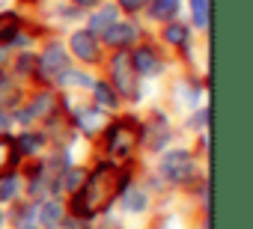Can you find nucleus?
<instances>
[{
	"instance_id": "12",
	"label": "nucleus",
	"mask_w": 253,
	"mask_h": 229,
	"mask_svg": "<svg viewBox=\"0 0 253 229\" xmlns=\"http://www.w3.org/2000/svg\"><path fill=\"white\" fill-rule=\"evenodd\" d=\"M182 9V0H149V15L155 21H173Z\"/></svg>"
},
{
	"instance_id": "7",
	"label": "nucleus",
	"mask_w": 253,
	"mask_h": 229,
	"mask_svg": "<svg viewBox=\"0 0 253 229\" xmlns=\"http://www.w3.org/2000/svg\"><path fill=\"white\" fill-rule=\"evenodd\" d=\"M101 36H104V42H107L110 48L125 51L128 45H134V42H137L140 30H137V24H131V21H113V24H110Z\"/></svg>"
},
{
	"instance_id": "13",
	"label": "nucleus",
	"mask_w": 253,
	"mask_h": 229,
	"mask_svg": "<svg viewBox=\"0 0 253 229\" xmlns=\"http://www.w3.org/2000/svg\"><path fill=\"white\" fill-rule=\"evenodd\" d=\"M18 149H15V140H6L0 137V176H9L15 167H18Z\"/></svg>"
},
{
	"instance_id": "16",
	"label": "nucleus",
	"mask_w": 253,
	"mask_h": 229,
	"mask_svg": "<svg viewBox=\"0 0 253 229\" xmlns=\"http://www.w3.org/2000/svg\"><path fill=\"white\" fill-rule=\"evenodd\" d=\"M86 182V170H81V167H72V170H66V173H60V179H57V191H69V193H75L81 185Z\"/></svg>"
},
{
	"instance_id": "29",
	"label": "nucleus",
	"mask_w": 253,
	"mask_h": 229,
	"mask_svg": "<svg viewBox=\"0 0 253 229\" xmlns=\"http://www.w3.org/2000/svg\"><path fill=\"white\" fill-rule=\"evenodd\" d=\"M0 229H3V214H0Z\"/></svg>"
},
{
	"instance_id": "11",
	"label": "nucleus",
	"mask_w": 253,
	"mask_h": 229,
	"mask_svg": "<svg viewBox=\"0 0 253 229\" xmlns=\"http://www.w3.org/2000/svg\"><path fill=\"white\" fill-rule=\"evenodd\" d=\"M36 217H39V223H42L45 229H60V226H63V205H60L57 199H48L45 205L36 208Z\"/></svg>"
},
{
	"instance_id": "20",
	"label": "nucleus",
	"mask_w": 253,
	"mask_h": 229,
	"mask_svg": "<svg viewBox=\"0 0 253 229\" xmlns=\"http://www.w3.org/2000/svg\"><path fill=\"white\" fill-rule=\"evenodd\" d=\"M18 101V86H15V80L12 77H0V107H9V104H15Z\"/></svg>"
},
{
	"instance_id": "3",
	"label": "nucleus",
	"mask_w": 253,
	"mask_h": 229,
	"mask_svg": "<svg viewBox=\"0 0 253 229\" xmlns=\"http://www.w3.org/2000/svg\"><path fill=\"white\" fill-rule=\"evenodd\" d=\"M110 80H113V89L125 98H137V72L131 66V54L128 51H119L113 60H110Z\"/></svg>"
},
{
	"instance_id": "17",
	"label": "nucleus",
	"mask_w": 253,
	"mask_h": 229,
	"mask_svg": "<svg viewBox=\"0 0 253 229\" xmlns=\"http://www.w3.org/2000/svg\"><path fill=\"white\" fill-rule=\"evenodd\" d=\"M18 27H21L18 12H0V45L12 42L18 36Z\"/></svg>"
},
{
	"instance_id": "26",
	"label": "nucleus",
	"mask_w": 253,
	"mask_h": 229,
	"mask_svg": "<svg viewBox=\"0 0 253 229\" xmlns=\"http://www.w3.org/2000/svg\"><path fill=\"white\" fill-rule=\"evenodd\" d=\"M6 128H9V116L0 110V134H6Z\"/></svg>"
},
{
	"instance_id": "2",
	"label": "nucleus",
	"mask_w": 253,
	"mask_h": 229,
	"mask_svg": "<svg viewBox=\"0 0 253 229\" xmlns=\"http://www.w3.org/2000/svg\"><path fill=\"white\" fill-rule=\"evenodd\" d=\"M137 140H140L137 122H131V119H119V122H113L110 131H107V152H110L113 158H128V155L134 152Z\"/></svg>"
},
{
	"instance_id": "1",
	"label": "nucleus",
	"mask_w": 253,
	"mask_h": 229,
	"mask_svg": "<svg viewBox=\"0 0 253 229\" xmlns=\"http://www.w3.org/2000/svg\"><path fill=\"white\" fill-rule=\"evenodd\" d=\"M128 185V173H116L113 167L101 164L92 176H86V182L75 191L72 199V211L78 217H92L95 211L107 208V202H113V196L119 191H125Z\"/></svg>"
},
{
	"instance_id": "22",
	"label": "nucleus",
	"mask_w": 253,
	"mask_h": 229,
	"mask_svg": "<svg viewBox=\"0 0 253 229\" xmlns=\"http://www.w3.org/2000/svg\"><path fill=\"white\" fill-rule=\"evenodd\" d=\"M191 12L197 27H209V0H191Z\"/></svg>"
},
{
	"instance_id": "24",
	"label": "nucleus",
	"mask_w": 253,
	"mask_h": 229,
	"mask_svg": "<svg viewBox=\"0 0 253 229\" xmlns=\"http://www.w3.org/2000/svg\"><path fill=\"white\" fill-rule=\"evenodd\" d=\"M146 6H149V0H116V9L128 12V15H137V12H143Z\"/></svg>"
},
{
	"instance_id": "8",
	"label": "nucleus",
	"mask_w": 253,
	"mask_h": 229,
	"mask_svg": "<svg viewBox=\"0 0 253 229\" xmlns=\"http://www.w3.org/2000/svg\"><path fill=\"white\" fill-rule=\"evenodd\" d=\"M131 66H134L137 75H158L161 72V60H158V54L149 45H143V48H137L131 54Z\"/></svg>"
},
{
	"instance_id": "28",
	"label": "nucleus",
	"mask_w": 253,
	"mask_h": 229,
	"mask_svg": "<svg viewBox=\"0 0 253 229\" xmlns=\"http://www.w3.org/2000/svg\"><path fill=\"white\" fill-rule=\"evenodd\" d=\"M6 57H9V54H6V48H3V45H0V69H3V66H6Z\"/></svg>"
},
{
	"instance_id": "9",
	"label": "nucleus",
	"mask_w": 253,
	"mask_h": 229,
	"mask_svg": "<svg viewBox=\"0 0 253 229\" xmlns=\"http://www.w3.org/2000/svg\"><path fill=\"white\" fill-rule=\"evenodd\" d=\"M75 122L84 134H95L104 128V113H101V107H81L75 113Z\"/></svg>"
},
{
	"instance_id": "21",
	"label": "nucleus",
	"mask_w": 253,
	"mask_h": 229,
	"mask_svg": "<svg viewBox=\"0 0 253 229\" xmlns=\"http://www.w3.org/2000/svg\"><path fill=\"white\" fill-rule=\"evenodd\" d=\"M15 193H18V179L12 173L9 176H0V202H9Z\"/></svg>"
},
{
	"instance_id": "15",
	"label": "nucleus",
	"mask_w": 253,
	"mask_h": 229,
	"mask_svg": "<svg viewBox=\"0 0 253 229\" xmlns=\"http://www.w3.org/2000/svg\"><path fill=\"white\" fill-rule=\"evenodd\" d=\"M42 146H45V137L36 134V131H24V134L15 137V149H18V155H39Z\"/></svg>"
},
{
	"instance_id": "25",
	"label": "nucleus",
	"mask_w": 253,
	"mask_h": 229,
	"mask_svg": "<svg viewBox=\"0 0 253 229\" xmlns=\"http://www.w3.org/2000/svg\"><path fill=\"white\" fill-rule=\"evenodd\" d=\"M33 66H36V57H33V54H24V57L18 60V72H33Z\"/></svg>"
},
{
	"instance_id": "27",
	"label": "nucleus",
	"mask_w": 253,
	"mask_h": 229,
	"mask_svg": "<svg viewBox=\"0 0 253 229\" xmlns=\"http://www.w3.org/2000/svg\"><path fill=\"white\" fill-rule=\"evenodd\" d=\"M98 3V0H75V6H81V9H92Z\"/></svg>"
},
{
	"instance_id": "18",
	"label": "nucleus",
	"mask_w": 253,
	"mask_h": 229,
	"mask_svg": "<svg viewBox=\"0 0 253 229\" xmlns=\"http://www.w3.org/2000/svg\"><path fill=\"white\" fill-rule=\"evenodd\" d=\"M51 113H57V95L54 92H39L33 98L30 116H51Z\"/></svg>"
},
{
	"instance_id": "6",
	"label": "nucleus",
	"mask_w": 253,
	"mask_h": 229,
	"mask_svg": "<svg viewBox=\"0 0 253 229\" xmlns=\"http://www.w3.org/2000/svg\"><path fill=\"white\" fill-rule=\"evenodd\" d=\"M72 54H75L81 63H98V60H101L98 36L89 33V30H78V33H72Z\"/></svg>"
},
{
	"instance_id": "19",
	"label": "nucleus",
	"mask_w": 253,
	"mask_h": 229,
	"mask_svg": "<svg viewBox=\"0 0 253 229\" xmlns=\"http://www.w3.org/2000/svg\"><path fill=\"white\" fill-rule=\"evenodd\" d=\"M164 39H167L170 45H188V39H191V30L173 18V21L167 24V30H164Z\"/></svg>"
},
{
	"instance_id": "4",
	"label": "nucleus",
	"mask_w": 253,
	"mask_h": 229,
	"mask_svg": "<svg viewBox=\"0 0 253 229\" xmlns=\"http://www.w3.org/2000/svg\"><path fill=\"white\" fill-rule=\"evenodd\" d=\"M194 170H197V164H194L191 152H185V149H173V152H167V155L161 158V173H164L170 182H176V185L188 182V179L194 176Z\"/></svg>"
},
{
	"instance_id": "10",
	"label": "nucleus",
	"mask_w": 253,
	"mask_h": 229,
	"mask_svg": "<svg viewBox=\"0 0 253 229\" xmlns=\"http://www.w3.org/2000/svg\"><path fill=\"white\" fill-rule=\"evenodd\" d=\"M92 95H95V107H101V110H116L119 107V92L104 80H92Z\"/></svg>"
},
{
	"instance_id": "23",
	"label": "nucleus",
	"mask_w": 253,
	"mask_h": 229,
	"mask_svg": "<svg viewBox=\"0 0 253 229\" xmlns=\"http://www.w3.org/2000/svg\"><path fill=\"white\" fill-rule=\"evenodd\" d=\"M125 208L128 211H143L146 208V193L143 191H128L125 193Z\"/></svg>"
},
{
	"instance_id": "5",
	"label": "nucleus",
	"mask_w": 253,
	"mask_h": 229,
	"mask_svg": "<svg viewBox=\"0 0 253 229\" xmlns=\"http://www.w3.org/2000/svg\"><path fill=\"white\" fill-rule=\"evenodd\" d=\"M63 69H69V57L66 48L60 42H48V48L42 51V57H36V75L42 80H54Z\"/></svg>"
},
{
	"instance_id": "14",
	"label": "nucleus",
	"mask_w": 253,
	"mask_h": 229,
	"mask_svg": "<svg viewBox=\"0 0 253 229\" xmlns=\"http://www.w3.org/2000/svg\"><path fill=\"white\" fill-rule=\"evenodd\" d=\"M116 18H119V9H116V6H101V9L89 18V33H95V36H98V33H104Z\"/></svg>"
}]
</instances>
